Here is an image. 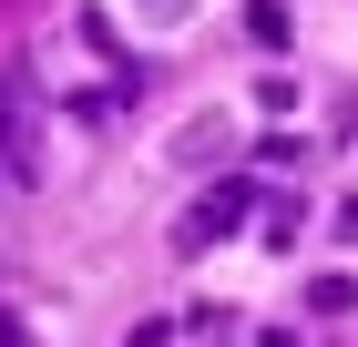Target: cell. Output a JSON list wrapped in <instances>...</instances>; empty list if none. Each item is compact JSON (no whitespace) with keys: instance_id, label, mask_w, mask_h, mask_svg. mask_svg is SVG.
Returning <instances> with one entry per match:
<instances>
[{"instance_id":"1","label":"cell","mask_w":358,"mask_h":347,"mask_svg":"<svg viewBox=\"0 0 358 347\" xmlns=\"http://www.w3.org/2000/svg\"><path fill=\"white\" fill-rule=\"evenodd\" d=\"M0 154H10V163L31 174V82H21V72L0 82Z\"/></svg>"},{"instance_id":"2","label":"cell","mask_w":358,"mask_h":347,"mask_svg":"<svg viewBox=\"0 0 358 347\" xmlns=\"http://www.w3.org/2000/svg\"><path fill=\"white\" fill-rule=\"evenodd\" d=\"M215 143H225V123H185V133H174V163H205Z\"/></svg>"},{"instance_id":"3","label":"cell","mask_w":358,"mask_h":347,"mask_svg":"<svg viewBox=\"0 0 358 347\" xmlns=\"http://www.w3.org/2000/svg\"><path fill=\"white\" fill-rule=\"evenodd\" d=\"M143 10H154V21H185V0H143Z\"/></svg>"}]
</instances>
